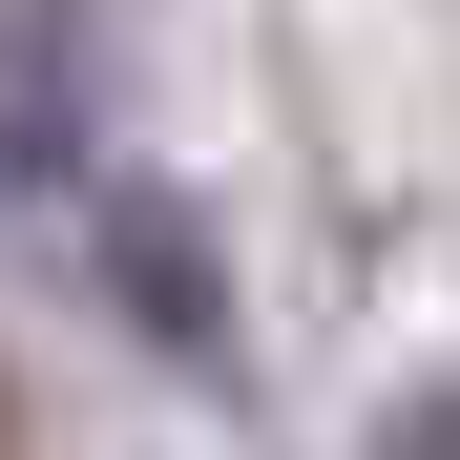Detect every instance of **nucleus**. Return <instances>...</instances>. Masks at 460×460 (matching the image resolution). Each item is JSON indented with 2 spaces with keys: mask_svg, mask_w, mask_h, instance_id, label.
Instances as JSON below:
<instances>
[{
  "mask_svg": "<svg viewBox=\"0 0 460 460\" xmlns=\"http://www.w3.org/2000/svg\"><path fill=\"white\" fill-rule=\"evenodd\" d=\"M376 460H460V376H439V398H398V439H376Z\"/></svg>",
  "mask_w": 460,
  "mask_h": 460,
  "instance_id": "2",
  "label": "nucleus"
},
{
  "mask_svg": "<svg viewBox=\"0 0 460 460\" xmlns=\"http://www.w3.org/2000/svg\"><path fill=\"white\" fill-rule=\"evenodd\" d=\"M105 252H126V293H146V314H168V356H230V293L189 272V230H168V189H126V209H105Z\"/></svg>",
  "mask_w": 460,
  "mask_h": 460,
  "instance_id": "1",
  "label": "nucleus"
}]
</instances>
